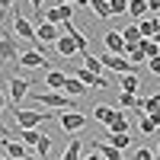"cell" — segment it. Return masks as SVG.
<instances>
[{"instance_id":"1","label":"cell","mask_w":160,"mask_h":160,"mask_svg":"<svg viewBox=\"0 0 160 160\" xmlns=\"http://www.w3.org/2000/svg\"><path fill=\"white\" fill-rule=\"evenodd\" d=\"M32 99H35L38 106H48V109H58V112H74V102H71V96H64V93H55V90L32 93Z\"/></svg>"},{"instance_id":"2","label":"cell","mask_w":160,"mask_h":160,"mask_svg":"<svg viewBox=\"0 0 160 160\" xmlns=\"http://www.w3.org/2000/svg\"><path fill=\"white\" fill-rule=\"evenodd\" d=\"M19 58V38L10 32H0V64H13Z\"/></svg>"},{"instance_id":"3","label":"cell","mask_w":160,"mask_h":160,"mask_svg":"<svg viewBox=\"0 0 160 160\" xmlns=\"http://www.w3.org/2000/svg\"><path fill=\"white\" fill-rule=\"evenodd\" d=\"M99 64H102V68H112L118 77H125V74H138V68H135L128 58H122V55H102Z\"/></svg>"},{"instance_id":"4","label":"cell","mask_w":160,"mask_h":160,"mask_svg":"<svg viewBox=\"0 0 160 160\" xmlns=\"http://www.w3.org/2000/svg\"><path fill=\"white\" fill-rule=\"evenodd\" d=\"M13 115H16V128H38L42 122L51 118V115H42V112H35V109H19V106H16Z\"/></svg>"},{"instance_id":"5","label":"cell","mask_w":160,"mask_h":160,"mask_svg":"<svg viewBox=\"0 0 160 160\" xmlns=\"http://www.w3.org/2000/svg\"><path fill=\"white\" fill-rule=\"evenodd\" d=\"M55 118L61 122V128L68 131V135H77V131L87 125V115H83V112H77V109H74V112H58Z\"/></svg>"},{"instance_id":"6","label":"cell","mask_w":160,"mask_h":160,"mask_svg":"<svg viewBox=\"0 0 160 160\" xmlns=\"http://www.w3.org/2000/svg\"><path fill=\"white\" fill-rule=\"evenodd\" d=\"M19 68H51V61L45 58V51H35V48H29V51H19Z\"/></svg>"},{"instance_id":"7","label":"cell","mask_w":160,"mask_h":160,"mask_svg":"<svg viewBox=\"0 0 160 160\" xmlns=\"http://www.w3.org/2000/svg\"><path fill=\"white\" fill-rule=\"evenodd\" d=\"M58 35H61L58 26H51V22H38V26H35V51H42V42H58Z\"/></svg>"},{"instance_id":"8","label":"cell","mask_w":160,"mask_h":160,"mask_svg":"<svg viewBox=\"0 0 160 160\" xmlns=\"http://www.w3.org/2000/svg\"><path fill=\"white\" fill-rule=\"evenodd\" d=\"M13 32H16L19 38H26V42H32V48H35V26L26 16H19V13L13 16Z\"/></svg>"},{"instance_id":"9","label":"cell","mask_w":160,"mask_h":160,"mask_svg":"<svg viewBox=\"0 0 160 160\" xmlns=\"http://www.w3.org/2000/svg\"><path fill=\"white\" fill-rule=\"evenodd\" d=\"M71 3H61V7H51V10H45L42 13V19L45 22H51V26H58V22H71Z\"/></svg>"},{"instance_id":"10","label":"cell","mask_w":160,"mask_h":160,"mask_svg":"<svg viewBox=\"0 0 160 160\" xmlns=\"http://www.w3.org/2000/svg\"><path fill=\"white\" fill-rule=\"evenodd\" d=\"M7 87H10V96H13V102L19 106V99L26 96V93H29V87H32V80H26V77H16V74H13V77L7 80Z\"/></svg>"},{"instance_id":"11","label":"cell","mask_w":160,"mask_h":160,"mask_svg":"<svg viewBox=\"0 0 160 160\" xmlns=\"http://www.w3.org/2000/svg\"><path fill=\"white\" fill-rule=\"evenodd\" d=\"M102 42H106V48H109V55H122V58H125V42H122V32L109 29V32L102 35Z\"/></svg>"},{"instance_id":"12","label":"cell","mask_w":160,"mask_h":160,"mask_svg":"<svg viewBox=\"0 0 160 160\" xmlns=\"http://www.w3.org/2000/svg\"><path fill=\"white\" fill-rule=\"evenodd\" d=\"M93 151H96L102 160H122V151H115L112 144H106V141H93Z\"/></svg>"},{"instance_id":"13","label":"cell","mask_w":160,"mask_h":160,"mask_svg":"<svg viewBox=\"0 0 160 160\" xmlns=\"http://www.w3.org/2000/svg\"><path fill=\"white\" fill-rule=\"evenodd\" d=\"M3 151H7L10 160H26V154H29L22 141H3Z\"/></svg>"},{"instance_id":"14","label":"cell","mask_w":160,"mask_h":160,"mask_svg":"<svg viewBox=\"0 0 160 160\" xmlns=\"http://www.w3.org/2000/svg\"><path fill=\"white\" fill-rule=\"evenodd\" d=\"M118 90H122V93H131V96H138V90H141L138 74H125V77H118Z\"/></svg>"},{"instance_id":"15","label":"cell","mask_w":160,"mask_h":160,"mask_svg":"<svg viewBox=\"0 0 160 160\" xmlns=\"http://www.w3.org/2000/svg\"><path fill=\"white\" fill-rule=\"evenodd\" d=\"M55 48H58V55H61V58H74V55H77V45H74V38H68V35H58Z\"/></svg>"},{"instance_id":"16","label":"cell","mask_w":160,"mask_h":160,"mask_svg":"<svg viewBox=\"0 0 160 160\" xmlns=\"http://www.w3.org/2000/svg\"><path fill=\"white\" fill-rule=\"evenodd\" d=\"M115 106H93V118H96V122H102V125H109L112 118H115Z\"/></svg>"},{"instance_id":"17","label":"cell","mask_w":160,"mask_h":160,"mask_svg":"<svg viewBox=\"0 0 160 160\" xmlns=\"http://www.w3.org/2000/svg\"><path fill=\"white\" fill-rule=\"evenodd\" d=\"M138 48H141L144 61H151V58H157V55H160V45L154 42V38H141V42H138Z\"/></svg>"},{"instance_id":"18","label":"cell","mask_w":160,"mask_h":160,"mask_svg":"<svg viewBox=\"0 0 160 160\" xmlns=\"http://www.w3.org/2000/svg\"><path fill=\"white\" fill-rule=\"evenodd\" d=\"M64 80H68V74L48 71V74H45V87H48V90H64Z\"/></svg>"},{"instance_id":"19","label":"cell","mask_w":160,"mask_h":160,"mask_svg":"<svg viewBox=\"0 0 160 160\" xmlns=\"http://www.w3.org/2000/svg\"><path fill=\"white\" fill-rule=\"evenodd\" d=\"M83 93H87V87L80 83L77 77H68V80H64V96H83Z\"/></svg>"},{"instance_id":"20","label":"cell","mask_w":160,"mask_h":160,"mask_svg":"<svg viewBox=\"0 0 160 160\" xmlns=\"http://www.w3.org/2000/svg\"><path fill=\"white\" fill-rule=\"evenodd\" d=\"M122 109H135V112H141V96L122 93V96H118V112H122Z\"/></svg>"},{"instance_id":"21","label":"cell","mask_w":160,"mask_h":160,"mask_svg":"<svg viewBox=\"0 0 160 160\" xmlns=\"http://www.w3.org/2000/svg\"><path fill=\"white\" fill-rule=\"evenodd\" d=\"M109 131H112V135H125V131H128V115L125 112H115V118L109 122Z\"/></svg>"},{"instance_id":"22","label":"cell","mask_w":160,"mask_h":160,"mask_svg":"<svg viewBox=\"0 0 160 160\" xmlns=\"http://www.w3.org/2000/svg\"><path fill=\"white\" fill-rule=\"evenodd\" d=\"M138 32H141V38H154V35H157V19L144 16V19L138 22Z\"/></svg>"},{"instance_id":"23","label":"cell","mask_w":160,"mask_h":160,"mask_svg":"<svg viewBox=\"0 0 160 160\" xmlns=\"http://www.w3.org/2000/svg\"><path fill=\"white\" fill-rule=\"evenodd\" d=\"M80 151H83V141L71 138V141H68V151L61 154V160H80Z\"/></svg>"},{"instance_id":"24","label":"cell","mask_w":160,"mask_h":160,"mask_svg":"<svg viewBox=\"0 0 160 160\" xmlns=\"http://www.w3.org/2000/svg\"><path fill=\"white\" fill-rule=\"evenodd\" d=\"M122 42H125V48L141 42V32H138V26H125V29H122Z\"/></svg>"},{"instance_id":"25","label":"cell","mask_w":160,"mask_h":160,"mask_svg":"<svg viewBox=\"0 0 160 160\" xmlns=\"http://www.w3.org/2000/svg\"><path fill=\"white\" fill-rule=\"evenodd\" d=\"M16 135H19V141H26V144H38L42 131H38V128H16Z\"/></svg>"},{"instance_id":"26","label":"cell","mask_w":160,"mask_h":160,"mask_svg":"<svg viewBox=\"0 0 160 160\" xmlns=\"http://www.w3.org/2000/svg\"><path fill=\"white\" fill-rule=\"evenodd\" d=\"M90 10L96 13V19H109V16H112V13H109V0H93Z\"/></svg>"},{"instance_id":"27","label":"cell","mask_w":160,"mask_h":160,"mask_svg":"<svg viewBox=\"0 0 160 160\" xmlns=\"http://www.w3.org/2000/svg\"><path fill=\"white\" fill-rule=\"evenodd\" d=\"M106 144H112L115 151H125L128 144H131V135H128V131H125V135H109V141H106Z\"/></svg>"},{"instance_id":"28","label":"cell","mask_w":160,"mask_h":160,"mask_svg":"<svg viewBox=\"0 0 160 160\" xmlns=\"http://www.w3.org/2000/svg\"><path fill=\"white\" fill-rule=\"evenodd\" d=\"M128 16H148V3L144 0H128Z\"/></svg>"},{"instance_id":"29","label":"cell","mask_w":160,"mask_h":160,"mask_svg":"<svg viewBox=\"0 0 160 160\" xmlns=\"http://www.w3.org/2000/svg\"><path fill=\"white\" fill-rule=\"evenodd\" d=\"M83 68H87L90 74H96V77H99L102 64H99V58H96V55H90V51H87V55H83Z\"/></svg>"},{"instance_id":"30","label":"cell","mask_w":160,"mask_h":160,"mask_svg":"<svg viewBox=\"0 0 160 160\" xmlns=\"http://www.w3.org/2000/svg\"><path fill=\"white\" fill-rule=\"evenodd\" d=\"M109 13H112V16H122V13H128V0H109Z\"/></svg>"},{"instance_id":"31","label":"cell","mask_w":160,"mask_h":160,"mask_svg":"<svg viewBox=\"0 0 160 160\" xmlns=\"http://www.w3.org/2000/svg\"><path fill=\"white\" fill-rule=\"evenodd\" d=\"M35 151H38L35 157H45V154L51 151V138H48V135H42V138H38V144H35Z\"/></svg>"},{"instance_id":"32","label":"cell","mask_w":160,"mask_h":160,"mask_svg":"<svg viewBox=\"0 0 160 160\" xmlns=\"http://www.w3.org/2000/svg\"><path fill=\"white\" fill-rule=\"evenodd\" d=\"M141 131H144V135H151V131H157V125L151 122L148 115H141Z\"/></svg>"},{"instance_id":"33","label":"cell","mask_w":160,"mask_h":160,"mask_svg":"<svg viewBox=\"0 0 160 160\" xmlns=\"http://www.w3.org/2000/svg\"><path fill=\"white\" fill-rule=\"evenodd\" d=\"M135 160H154V151L151 148H141V151H135Z\"/></svg>"},{"instance_id":"34","label":"cell","mask_w":160,"mask_h":160,"mask_svg":"<svg viewBox=\"0 0 160 160\" xmlns=\"http://www.w3.org/2000/svg\"><path fill=\"white\" fill-rule=\"evenodd\" d=\"M148 71H151V74H157V77H160V55H157V58H151V61H148Z\"/></svg>"},{"instance_id":"35","label":"cell","mask_w":160,"mask_h":160,"mask_svg":"<svg viewBox=\"0 0 160 160\" xmlns=\"http://www.w3.org/2000/svg\"><path fill=\"white\" fill-rule=\"evenodd\" d=\"M29 3H32V10L38 13V16H42V3H45V0H29Z\"/></svg>"},{"instance_id":"36","label":"cell","mask_w":160,"mask_h":160,"mask_svg":"<svg viewBox=\"0 0 160 160\" xmlns=\"http://www.w3.org/2000/svg\"><path fill=\"white\" fill-rule=\"evenodd\" d=\"M0 138H3V141H7V138H10V128H7V125H3V122H0Z\"/></svg>"},{"instance_id":"37","label":"cell","mask_w":160,"mask_h":160,"mask_svg":"<svg viewBox=\"0 0 160 160\" xmlns=\"http://www.w3.org/2000/svg\"><path fill=\"white\" fill-rule=\"evenodd\" d=\"M148 118H151V122H154V125H157V128H160V112H151V115H148Z\"/></svg>"},{"instance_id":"38","label":"cell","mask_w":160,"mask_h":160,"mask_svg":"<svg viewBox=\"0 0 160 160\" xmlns=\"http://www.w3.org/2000/svg\"><path fill=\"white\" fill-rule=\"evenodd\" d=\"M13 3H16V0H0V10H10Z\"/></svg>"},{"instance_id":"39","label":"cell","mask_w":160,"mask_h":160,"mask_svg":"<svg viewBox=\"0 0 160 160\" xmlns=\"http://www.w3.org/2000/svg\"><path fill=\"white\" fill-rule=\"evenodd\" d=\"M74 3H77V7H90L93 0H74Z\"/></svg>"},{"instance_id":"40","label":"cell","mask_w":160,"mask_h":160,"mask_svg":"<svg viewBox=\"0 0 160 160\" xmlns=\"http://www.w3.org/2000/svg\"><path fill=\"white\" fill-rule=\"evenodd\" d=\"M80 160H102L99 154H90V157H80Z\"/></svg>"},{"instance_id":"41","label":"cell","mask_w":160,"mask_h":160,"mask_svg":"<svg viewBox=\"0 0 160 160\" xmlns=\"http://www.w3.org/2000/svg\"><path fill=\"white\" fill-rule=\"evenodd\" d=\"M3 106H7V99H3V90H0V112H3Z\"/></svg>"},{"instance_id":"42","label":"cell","mask_w":160,"mask_h":160,"mask_svg":"<svg viewBox=\"0 0 160 160\" xmlns=\"http://www.w3.org/2000/svg\"><path fill=\"white\" fill-rule=\"evenodd\" d=\"M154 102H157V109H160V93H154Z\"/></svg>"},{"instance_id":"43","label":"cell","mask_w":160,"mask_h":160,"mask_svg":"<svg viewBox=\"0 0 160 160\" xmlns=\"http://www.w3.org/2000/svg\"><path fill=\"white\" fill-rule=\"evenodd\" d=\"M26 160H38V157H35V154H26Z\"/></svg>"},{"instance_id":"44","label":"cell","mask_w":160,"mask_h":160,"mask_svg":"<svg viewBox=\"0 0 160 160\" xmlns=\"http://www.w3.org/2000/svg\"><path fill=\"white\" fill-rule=\"evenodd\" d=\"M157 35H160V16H157Z\"/></svg>"},{"instance_id":"45","label":"cell","mask_w":160,"mask_h":160,"mask_svg":"<svg viewBox=\"0 0 160 160\" xmlns=\"http://www.w3.org/2000/svg\"><path fill=\"white\" fill-rule=\"evenodd\" d=\"M64 3H74V0H64Z\"/></svg>"},{"instance_id":"46","label":"cell","mask_w":160,"mask_h":160,"mask_svg":"<svg viewBox=\"0 0 160 160\" xmlns=\"http://www.w3.org/2000/svg\"><path fill=\"white\" fill-rule=\"evenodd\" d=\"M157 157H160V148H157Z\"/></svg>"},{"instance_id":"47","label":"cell","mask_w":160,"mask_h":160,"mask_svg":"<svg viewBox=\"0 0 160 160\" xmlns=\"http://www.w3.org/2000/svg\"><path fill=\"white\" fill-rule=\"evenodd\" d=\"M144 3H151V0H144Z\"/></svg>"},{"instance_id":"48","label":"cell","mask_w":160,"mask_h":160,"mask_svg":"<svg viewBox=\"0 0 160 160\" xmlns=\"http://www.w3.org/2000/svg\"><path fill=\"white\" fill-rule=\"evenodd\" d=\"M0 160H3V157H0Z\"/></svg>"}]
</instances>
